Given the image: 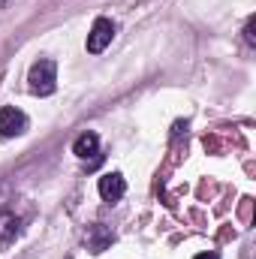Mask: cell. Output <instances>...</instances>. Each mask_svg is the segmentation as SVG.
Returning <instances> with one entry per match:
<instances>
[{
  "mask_svg": "<svg viewBox=\"0 0 256 259\" xmlns=\"http://www.w3.org/2000/svg\"><path fill=\"white\" fill-rule=\"evenodd\" d=\"M27 81H30V94H36V97L55 94V88H58V64L49 61V58L36 61L27 72Z\"/></svg>",
  "mask_w": 256,
  "mask_h": 259,
  "instance_id": "obj_1",
  "label": "cell"
},
{
  "mask_svg": "<svg viewBox=\"0 0 256 259\" xmlns=\"http://www.w3.org/2000/svg\"><path fill=\"white\" fill-rule=\"evenodd\" d=\"M112 39H115V24H112V18H97L94 27H91V33H88L84 49H88L91 55H100V52L109 49Z\"/></svg>",
  "mask_w": 256,
  "mask_h": 259,
  "instance_id": "obj_2",
  "label": "cell"
},
{
  "mask_svg": "<svg viewBox=\"0 0 256 259\" xmlns=\"http://www.w3.org/2000/svg\"><path fill=\"white\" fill-rule=\"evenodd\" d=\"M27 115L21 112V109H15V106H3L0 109V136L3 139H15V136H21V133H27Z\"/></svg>",
  "mask_w": 256,
  "mask_h": 259,
  "instance_id": "obj_3",
  "label": "cell"
},
{
  "mask_svg": "<svg viewBox=\"0 0 256 259\" xmlns=\"http://www.w3.org/2000/svg\"><path fill=\"white\" fill-rule=\"evenodd\" d=\"M97 190L103 196V202H121L127 193V181L121 172H106L100 181H97Z\"/></svg>",
  "mask_w": 256,
  "mask_h": 259,
  "instance_id": "obj_4",
  "label": "cell"
},
{
  "mask_svg": "<svg viewBox=\"0 0 256 259\" xmlns=\"http://www.w3.org/2000/svg\"><path fill=\"white\" fill-rule=\"evenodd\" d=\"M72 154L78 160H97L100 157V136L97 133H81L75 142H72Z\"/></svg>",
  "mask_w": 256,
  "mask_h": 259,
  "instance_id": "obj_5",
  "label": "cell"
},
{
  "mask_svg": "<svg viewBox=\"0 0 256 259\" xmlns=\"http://www.w3.org/2000/svg\"><path fill=\"white\" fill-rule=\"evenodd\" d=\"M84 241H88V250H91V253H103V250L115 241V235H112V229H106L103 223H97V226L88 229Z\"/></svg>",
  "mask_w": 256,
  "mask_h": 259,
  "instance_id": "obj_6",
  "label": "cell"
},
{
  "mask_svg": "<svg viewBox=\"0 0 256 259\" xmlns=\"http://www.w3.org/2000/svg\"><path fill=\"white\" fill-rule=\"evenodd\" d=\"M256 18L253 15H250V18H247V24H244V39H247V46H256Z\"/></svg>",
  "mask_w": 256,
  "mask_h": 259,
  "instance_id": "obj_7",
  "label": "cell"
},
{
  "mask_svg": "<svg viewBox=\"0 0 256 259\" xmlns=\"http://www.w3.org/2000/svg\"><path fill=\"white\" fill-rule=\"evenodd\" d=\"M6 202H9V187L0 181V211H6Z\"/></svg>",
  "mask_w": 256,
  "mask_h": 259,
  "instance_id": "obj_8",
  "label": "cell"
},
{
  "mask_svg": "<svg viewBox=\"0 0 256 259\" xmlns=\"http://www.w3.org/2000/svg\"><path fill=\"white\" fill-rule=\"evenodd\" d=\"M193 259H220L217 253H199V256H193Z\"/></svg>",
  "mask_w": 256,
  "mask_h": 259,
  "instance_id": "obj_9",
  "label": "cell"
}]
</instances>
